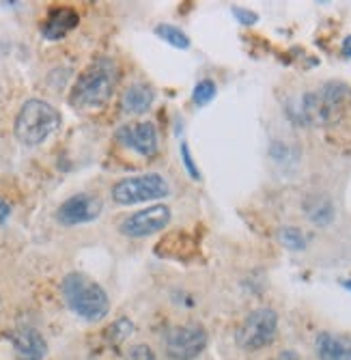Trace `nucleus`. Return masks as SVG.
Returning a JSON list of instances; mask_svg holds the SVG:
<instances>
[{
    "label": "nucleus",
    "mask_w": 351,
    "mask_h": 360,
    "mask_svg": "<svg viewBox=\"0 0 351 360\" xmlns=\"http://www.w3.org/2000/svg\"><path fill=\"white\" fill-rule=\"evenodd\" d=\"M351 106V86L345 82H326L322 89L302 97L298 119L306 125H332Z\"/></svg>",
    "instance_id": "f03ea898"
},
{
    "label": "nucleus",
    "mask_w": 351,
    "mask_h": 360,
    "mask_svg": "<svg viewBox=\"0 0 351 360\" xmlns=\"http://www.w3.org/2000/svg\"><path fill=\"white\" fill-rule=\"evenodd\" d=\"M60 125V112L44 102V100H28L22 104L15 123H13V134L24 147H37L44 141L50 139Z\"/></svg>",
    "instance_id": "20e7f679"
},
{
    "label": "nucleus",
    "mask_w": 351,
    "mask_h": 360,
    "mask_svg": "<svg viewBox=\"0 0 351 360\" xmlns=\"http://www.w3.org/2000/svg\"><path fill=\"white\" fill-rule=\"evenodd\" d=\"M207 345V330L201 323L175 326L164 335V349L173 360H194Z\"/></svg>",
    "instance_id": "0eeeda50"
},
{
    "label": "nucleus",
    "mask_w": 351,
    "mask_h": 360,
    "mask_svg": "<svg viewBox=\"0 0 351 360\" xmlns=\"http://www.w3.org/2000/svg\"><path fill=\"white\" fill-rule=\"evenodd\" d=\"M132 333H134V323L127 317H121L108 328V339L112 343H121V341H125L127 337H130Z\"/></svg>",
    "instance_id": "a211bd4d"
},
{
    "label": "nucleus",
    "mask_w": 351,
    "mask_h": 360,
    "mask_svg": "<svg viewBox=\"0 0 351 360\" xmlns=\"http://www.w3.org/2000/svg\"><path fill=\"white\" fill-rule=\"evenodd\" d=\"M168 222H171V210L166 205H151L147 210L127 216L119 224V231L125 238H149L157 231H164Z\"/></svg>",
    "instance_id": "6e6552de"
},
{
    "label": "nucleus",
    "mask_w": 351,
    "mask_h": 360,
    "mask_svg": "<svg viewBox=\"0 0 351 360\" xmlns=\"http://www.w3.org/2000/svg\"><path fill=\"white\" fill-rule=\"evenodd\" d=\"M62 298L67 307L86 321H100L110 311L108 293L100 283H95L82 272H72L62 278Z\"/></svg>",
    "instance_id": "7ed1b4c3"
},
{
    "label": "nucleus",
    "mask_w": 351,
    "mask_h": 360,
    "mask_svg": "<svg viewBox=\"0 0 351 360\" xmlns=\"http://www.w3.org/2000/svg\"><path fill=\"white\" fill-rule=\"evenodd\" d=\"M343 56L351 58V35L345 37V41H343Z\"/></svg>",
    "instance_id": "393cba45"
},
{
    "label": "nucleus",
    "mask_w": 351,
    "mask_h": 360,
    "mask_svg": "<svg viewBox=\"0 0 351 360\" xmlns=\"http://www.w3.org/2000/svg\"><path fill=\"white\" fill-rule=\"evenodd\" d=\"M80 24V15L72 7H56L48 13V18L41 24V35L48 41H58L67 37L69 32Z\"/></svg>",
    "instance_id": "9b49d317"
},
{
    "label": "nucleus",
    "mask_w": 351,
    "mask_h": 360,
    "mask_svg": "<svg viewBox=\"0 0 351 360\" xmlns=\"http://www.w3.org/2000/svg\"><path fill=\"white\" fill-rule=\"evenodd\" d=\"M11 343L18 360H44L48 354L46 339L35 328H20L11 333Z\"/></svg>",
    "instance_id": "f8f14e48"
},
{
    "label": "nucleus",
    "mask_w": 351,
    "mask_h": 360,
    "mask_svg": "<svg viewBox=\"0 0 351 360\" xmlns=\"http://www.w3.org/2000/svg\"><path fill=\"white\" fill-rule=\"evenodd\" d=\"M168 194H171L168 181L157 173L125 177L112 186V199L119 205H138L147 201H157Z\"/></svg>",
    "instance_id": "39448f33"
},
{
    "label": "nucleus",
    "mask_w": 351,
    "mask_h": 360,
    "mask_svg": "<svg viewBox=\"0 0 351 360\" xmlns=\"http://www.w3.org/2000/svg\"><path fill=\"white\" fill-rule=\"evenodd\" d=\"M125 360H155V354L149 345H134L130 352H127V358Z\"/></svg>",
    "instance_id": "412c9836"
},
{
    "label": "nucleus",
    "mask_w": 351,
    "mask_h": 360,
    "mask_svg": "<svg viewBox=\"0 0 351 360\" xmlns=\"http://www.w3.org/2000/svg\"><path fill=\"white\" fill-rule=\"evenodd\" d=\"M181 158H183V167H185L187 175L192 177L194 181H199V179H201V171H199L197 165H194V158H192V153H190L187 143H181Z\"/></svg>",
    "instance_id": "aec40b11"
},
{
    "label": "nucleus",
    "mask_w": 351,
    "mask_h": 360,
    "mask_svg": "<svg viewBox=\"0 0 351 360\" xmlns=\"http://www.w3.org/2000/svg\"><path fill=\"white\" fill-rule=\"evenodd\" d=\"M216 84H213V80H201L197 86H194V93H192V102L197 104V106H205V104H209L213 97H216Z\"/></svg>",
    "instance_id": "6ab92c4d"
},
{
    "label": "nucleus",
    "mask_w": 351,
    "mask_h": 360,
    "mask_svg": "<svg viewBox=\"0 0 351 360\" xmlns=\"http://www.w3.org/2000/svg\"><path fill=\"white\" fill-rule=\"evenodd\" d=\"M319 360H351V337L322 333L314 341Z\"/></svg>",
    "instance_id": "ddd939ff"
},
{
    "label": "nucleus",
    "mask_w": 351,
    "mask_h": 360,
    "mask_svg": "<svg viewBox=\"0 0 351 360\" xmlns=\"http://www.w3.org/2000/svg\"><path fill=\"white\" fill-rule=\"evenodd\" d=\"M233 15L237 18L239 24L244 26H252V24H257L259 22V15L254 13V11H248V9H241V7H233Z\"/></svg>",
    "instance_id": "4be33fe9"
},
{
    "label": "nucleus",
    "mask_w": 351,
    "mask_h": 360,
    "mask_svg": "<svg viewBox=\"0 0 351 360\" xmlns=\"http://www.w3.org/2000/svg\"><path fill=\"white\" fill-rule=\"evenodd\" d=\"M278 238H280V244L286 246L289 250H304L306 248V238L296 226H282L278 231Z\"/></svg>",
    "instance_id": "f3484780"
},
{
    "label": "nucleus",
    "mask_w": 351,
    "mask_h": 360,
    "mask_svg": "<svg viewBox=\"0 0 351 360\" xmlns=\"http://www.w3.org/2000/svg\"><path fill=\"white\" fill-rule=\"evenodd\" d=\"M114 136L121 145H125L127 149H132L145 158H153L157 153V147H159L157 145V129L149 121L121 125Z\"/></svg>",
    "instance_id": "9d476101"
},
{
    "label": "nucleus",
    "mask_w": 351,
    "mask_h": 360,
    "mask_svg": "<svg viewBox=\"0 0 351 360\" xmlns=\"http://www.w3.org/2000/svg\"><path fill=\"white\" fill-rule=\"evenodd\" d=\"M155 100V93L149 84L136 82L132 86H127L125 93L121 95V110L125 115H145Z\"/></svg>",
    "instance_id": "4468645a"
},
{
    "label": "nucleus",
    "mask_w": 351,
    "mask_h": 360,
    "mask_svg": "<svg viewBox=\"0 0 351 360\" xmlns=\"http://www.w3.org/2000/svg\"><path fill=\"white\" fill-rule=\"evenodd\" d=\"M278 330V315L272 309H257L248 313L237 330V345L246 352H257L270 345Z\"/></svg>",
    "instance_id": "423d86ee"
},
{
    "label": "nucleus",
    "mask_w": 351,
    "mask_h": 360,
    "mask_svg": "<svg viewBox=\"0 0 351 360\" xmlns=\"http://www.w3.org/2000/svg\"><path fill=\"white\" fill-rule=\"evenodd\" d=\"M102 199L95 194H74L67 201H62L60 207L56 210V220L62 226H76V224H86L98 220L102 214Z\"/></svg>",
    "instance_id": "1a4fd4ad"
},
{
    "label": "nucleus",
    "mask_w": 351,
    "mask_h": 360,
    "mask_svg": "<svg viewBox=\"0 0 351 360\" xmlns=\"http://www.w3.org/2000/svg\"><path fill=\"white\" fill-rule=\"evenodd\" d=\"M155 35L162 41H166L168 46H173V48H179V50H187L190 48V37L185 35V32L179 26L159 24V26H155Z\"/></svg>",
    "instance_id": "2eb2a0df"
},
{
    "label": "nucleus",
    "mask_w": 351,
    "mask_h": 360,
    "mask_svg": "<svg viewBox=\"0 0 351 360\" xmlns=\"http://www.w3.org/2000/svg\"><path fill=\"white\" fill-rule=\"evenodd\" d=\"M117 63L112 58H98L76 78L69 104L78 110L104 108L117 86Z\"/></svg>",
    "instance_id": "f257e3e1"
},
{
    "label": "nucleus",
    "mask_w": 351,
    "mask_h": 360,
    "mask_svg": "<svg viewBox=\"0 0 351 360\" xmlns=\"http://www.w3.org/2000/svg\"><path fill=\"white\" fill-rule=\"evenodd\" d=\"M343 287H345V289H349V291H351V281H343Z\"/></svg>",
    "instance_id": "a878e982"
},
{
    "label": "nucleus",
    "mask_w": 351,
    "mask_h": 360,
    "mask_svg": "<svg viewBox=\"0 0 351 360\" xmlns=\"http://www.w3.org/2000/svg\"><path fill=\"white\" fill-rule=\"evenodd\" d=\"M9 216H11V205L5 199H0V224H5Z\"/></svg>",
    "instance_id": "5701e85b"
},
{
    "label": "nucleus",
    "mask_w": 351,
    "mask_h": 360,
    "mask_svg": "<svg viewBox=\"0 0 351 360\" xmlns=\"http://www.w3.org/2000/svg\"><path fill=\"white\" fill-rule=\"evenodd\" d=\"M306 212H308V218L314 222V224H328V222H332V218H334V207H332V203L328 201V199H312V201H308V205H306Z\"/></svg>",
    "instance_id": "dca6fc26"
},
{
    "label": "nucleus",
    "mask_w": 351,
    "mask_h": 360,
    "mask_svg": "<svg viewBox=\"0 0 351 360\" xmlns=\"http://www.w3.org/2000/svg\"><path fill=\"white\" fill-rule=\"evenodd\" d=\"M276 360H298V354H296V352H291V349H284Z\"/></svg>",
    "instance_id": "b1692460"
}]
</instances>
